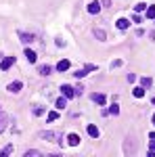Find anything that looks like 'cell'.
<instances>
[{
	"label": "cell",
	"instance_id": "8fae6325",
	"mask_svg": "<svg viewBox=\"0 0 155 157\" xmlns=\"http://www.w3.org/2000/svg\"><path fill=\"white\" fill-rule=\"evenodd\" d=\"M67 145L69 147H78L80 145V136H78V134H67Z\"/></svg>",
	"mask_w": 155,
	"mask_h": 157
},
{
	"label": "cell",
	"instance_id": "e0dca14e",
	"mask_svg": "<svg viewBox=\"0 0 155 157\" xmlns=\"http://www.w3.org/2000/svg\"><path fill=\"white\" fill-rule=\"evenodd\" d=\"M132 94H134L136 98H143V97H145V88H143V86H138V88H134V90H132Z\"/></svg>",
	"mask_w": 155,
	"mask_h": 157
},
{
	"label": "cell",
	"instance_id": "9a60e30c",
	"mask_svg": "<svg viewBox=\"0 0 155 157\" xmlns=\"http://www.w3.org/2000/svg\"><path fill=\"white\" fill-rule=\"evenodd\" d=\"M38 73H40V75H50V73H52V67H50V65H40V67H38Z\"/></svg>",
	"mask_w": 155,
	"mask_h": 157
},
{
	"label": "cell",
	"instance_id": "277c9868",
	"mask_svg": "<svg viewBox=\"0 0 155 157\" xmlns=\"http://www.w3.org/2000/svg\"><path fill=\"white\" fill-rule=\"evenodd\" d=\"M38 136H40V138H46V140H50V143H52V140H57V138H61V134H57V132H48V130H42V132L38 134Z\"/></svg>",
	"mask_w": 155,
	"mask_h": 157
},
{
	"label": "cell",
	"instance_id": "484cf974",
	"mask_svg": "<svg viewBox=\"0 0 155 157\" xmlns=\"http://www.w3.org/2000/svg\"><path fill=\"white\" fill-rule=\"evenodd\" d=\"M44 113V107H34V115H42Z\"/></svg>",
	"mask_w": 155,
	"mask_h": 157
},
{
	"label": "cell",
	"instance_id": "7a4b0ae2",
	"mask_svg": "<svg viewBox=\"0 0 155 157\" xmlns=\"http://www.w3.org/2000/svg\"><path fill=\"white\" fill-rule=\"evenodd\" d=\"M90 98L95 101L96 105H101V107H105V103H107V94H103V92H92Z\"/></svg>",
	"mask_w": 155,
	"mask_h": 157
},
{
	"label": "cell",
	"instance_id": "ba28073f",
	"mask_svg": "<svg viewBox=\"0 0 155 157\" xmlns=\"http://www.w3.org/2000/svg\"><path fill=\"white\" fill-rule=\"evenodd\" d=\"M17 36L21 38V42H25V44H29V42H34V40H36L34 34H27V32H17Z\"/></svg>",
	"mask_w": 155,
	"mask_h": 157
},
{
	"label": "cell",
	"instance_id": "44dd1931",
	"mask_svg": "<svg viewBox=\"0 0 155 157\" xmlns=\"http://www.w3.org/2000/svg\"><path fill=\"white\" fill-rule=\"evenodd\" d=\"M40 155H42V153H40L38 149H32V151H27V153H25V157H40Z\"/></svg>",
	"mask_w": 155,
	"mask_h": 157
},
{
	"label": "cell",
	"instance_id": "7402d4cb",
	"mask_svg": "<svg viewBox=\"0 0 155 157\" xmlns=\"http://www.w3.org/2000/svg\"><path fill=\"white\" fill-rule=\"evenodd\" d=\"M147 17H149V19H155V4H151V6L147 9Z\"/></svg>",
	"mask_w": 155,
	"mask_h": 157
},
{
	"label": "cell",
	"instance_id": "f1b7e54d",
	"mask_svg": "<svg viewBox=\"0 0 155 157\" xmlns=\"http://www.w3.org/2000/svg\"><path fill=\"white\" fill-rule=\"evenodd\" d=\"M149 149H151V151H155V140H151V138H149Z\"/></svg>",
	"mask_w": 155,
	"mask_h": 157
},
{
	"label": "cell",
	"instance_id": "52a82bcc",
	"mask_svg": "<svg viewBox=\"0 0 155 157\" xmlns=\"http://www.w3.org/2000/svg\"><path fill=\"white\" fill-rule=\"evenodd\" d=\"M101 9H103V6H101V2H99V0H92V2L88 4V13H90V15H96V13H101Z\"/></svg>",
	"mask_w": 155,
	"mask_h": 157
},
{
	"label": "cell",
	"instance_id": "8992f818",
	"mask_svg": "<svg viewBox=\"0 0 155 157\" xmlns=\"http://www.w3.org/2000/svg\"><path fill=\"white\" fill-rule=\"evenodd\" d=\"M21 88H23L21 82H11V84L6 86V90H9L11 94H19V92H21Z\"/></svg>",
	"mask_w": 155,
	"mask_h": 157
},
{
	"label": "cell",
	"instance_id": "d6986e66",
	"mask_svg": "<svg viewBox=\"0 0 155 157\" xmlns=\"http://www.w3.org/2000/svg\"><path fill=\"white\" fill-rule=\"evenodd\" d=\"M109 113H111V115H118V113H119V107H118V101H115V103H113V105H109Z\"/></svg>",
	"mask_w": 155,
	"mask_h": 157
},
{
	"label": "cell",
	"instance_id": "30bf717a",
	"mask_svg": "<svg viewBox=\"0 0 155 157\" xmlns=\"http://www.w3.org/2000/svg\"><path fill=\"white\" fill-rule=\"evenodd\" d=\"M69 67H72V63H69L67 59H61L59 63H57V71H67Z\"/></svg>",
	"mask_w": 155,
	"mask_h": 157
},
{
	"label": "cell",
	"instance_id": "3957f363",
	"mask_svg": "<svg viewBox=\"0 0 155 157\" xmlns=\"http://www.w3.org/2000/svg\"><path fill=\"white\" fill-rule=\"evenodd\" d=\"M13 63H15V57H4V59L0 61V69L2 71H9L13 67Z\"/></svg>",
	"mask_w": 155,
	"mask_h": 157
},
{
	"label": "cell",
	"instance_id": "2e32d148",
	"mask_svg": "<svg viewBox=\"0 0 155 157\" xmlns=\"http://www.w3.org/2000/svg\"><path fill=\"white\" fill-rule=\"evenodd\" d=\"M118 29H128V25H130V21L128 19H118Z\"/></svg>",
	"mask_w": 155,
	"mask_h": 157
},
{
	"label": "cell",
	"instance_id": "f546056e",
	"mask_svg": "<svg viewBox=\"0 0 155 157\" xmlns=\"http://www.w3.org/2000/svg\"><path fill=\"white\" fill-rule=\"evenodd\" d=\"M153 126H155V115H153Z\"/></svg>",
	"mask_w": 155,
	"mask_h": 157
},
{
	"label": "cell",
	"instance_id": "4316f807",
	"mask_svg": "<svg viewBox=\"0 0 155 157\" xmlns=\"http://www.w3.org/2000/svg\"><path fill=\"white\" fill-rule=\"evenodd\" d=\"M73 90H76V94H82V92H84V86H76Z\"/></svg>",
	"mask_w": 155,
	"mask_h": 157
},
{
	"label": "cell",
	"instance_id": "4fadbf2b",
	"mask_svg": "<svg viewBox=\"0 0 155 157\" xmlns=\"http://www.w3.org/2000/svg\"><path fill=\"white\" fill-rule=\"evenodd\" d=\"M9 126V115L6 113H0V132H4Z\"/></svg>",
	"mask_w": 155,
	"mask_h": 157
},
{
	"label": "cell",
	"instance_id": "6da1fadb",
	"mask_svg": "<svg viewBox=\"0 0 155 157\" xmlns=\"http://www.w3.org/2000/svg\"><path fill=\"white\" fill-rule=\"evenodd\" d=\"M124 153H126V155H132V153H136V138H132V136H128V138H126Z\"/></svg>",
	"mask_w": 155,
	"mask_h": 157
},
{
	"label": "cell",
	"instance_id": "d4e9b609",
	"mask_svg": "<svg viewBox=\"0 0 155 157\" xmlns=\"http://www.w3.org/2000/svg\"><path fill=\"white\" fill-rule=\"evenodd\" d=\"M145 9H147V4H145V2H138V4L134 6V11H136V13H143Z\"/></svg>",
	"mask_w": 155,
	"mask_h": 157
},
{
	"label": "cell",
	"instance_id": "4dcf8cb0",
	"mask_svg": "<svg viewBox=\"0 0 155 157\" xmlns=\"http://www.w3.org/2000/svg\"><path fill=\"white\" fill-rule=\"evenodd\" d=\"M153 105H155V98H153Z\"/></svg>",
	"mask_w": 155,
	"mask_h": 157
},
{
	"label": "cell",
	"instance_id": "ac0fdd59",
	"mask_svg": "<svg viewBox=\"0 0 155 157\" xmlns=\"http://www.w3.org/2000/svg\"><path fill=\"white\" fill-rule=\"evenodd\" d=\"M65 105H67V98H65V97L57 98V103H55V107H57V109H65Z\"/></svg>",
	"mask_w": 155,
	"mask_h": 157
},
{
	"label": "cell",
	"instance_id": "cb8c5ba5",
	"mask_svg": "<svg viewBox=\"0 0 155 157\" xmlns=\"http://www.w3.org/2000/svg\"><path fill=\"white\" fill-rule=\"evenodd\" d=\"M11 153H13V147L9 145V147H4V149L0 151V157H4V155H11Z\"/></svg>",
	"mask_w": 155,
	"mask_h": 157
},
{
	"label": "cell",
	"instance_id": "603a6c76",
	"mask_svg": "<svg viewBox=\"0 0 155 157\" xmlns=\"http://www.w3.org/2000/svg\"><path fill=\"white\" fill-rule=\"evenodd\" d=\"M46 117H48V124H50V121H55L57 117H59V113H57V111H48V115H46Z\"/></svg>",
	"mask_w": 155,
	"mask_h": 157
},
{
	"label": "cell",
	"instance_id": "9c48e42d",
	"mask_svg": "<svg viewBox=\"0 0 155 157\" xmlns=\"http://www.w3.org/2000/svg\"><path fill=\"white\" fill-rule=\"evenodd\" d=\"M92 34H95V38H96V40H101V42H103V40H107V32H105V29H101V27H95V29H92Z\"/></svg>",
	"mask_w": 155,
	"mask_h": 157
},
{
	"label": "cell",
	"instance_id": "83f0119b",
	"mask_svg": "<svg viewBox=\"0 0 155 157\" xmlns=\"http://www.w3.org/2000/svg\"><path fill=\"white\" fill-rule=\"evenodd\" d=\"M109 4H111V0H101V6H103V9H105V6H109Z\"/></svg>",
	"mask_w": 155,
	"mask_h": 157
},
{
	"label": "cell",
	"instance_id": "5b68a950",
	"mask_svg": "<svg viewBox=\"0 0 155 157\" xmlns=\"http://www.w3.org/2000/svg\"><path fill=\"white\" fill-rule=\"evenodd\" d=\"M61 94H63L65 98H73V97H76V90H73L72 86L63 84V86H61Z\"/></svg>",
	"mask_w": 155,
	"mask_h": 157
},
{
	"label": "cell",
	"instance_id": "5bb4252c",
	"mask_svg": "<svg viewBox=\"0 0 155 157\" xmlns=\"http://www.w3.org/2000/svg\"><path fill=\"white\" fill-rule=\"evenodd\" d=\"M86 132H88V136H92V138H99V128H96L95 124H90V126L86 128Z\"/></svg>",
	"mask_w": 155,
	"mask_h": 157
},
{
	"label": "cell",
	"instance_id": "7c38bea8",
	"mask_svg": "<svg viewBox=\"0 0 155 157\" xmlns=\"http://www.w3.org/2000/svg\"><path fill=\"white\" fill-rule=\"evenodd\" d=\"M25 59L29 61V63H36V61H38V55L32 48H25Z\"/></svg>",
	"mask_w": 155,
	"mask_h": 157
},
{
	"label": "cell",
	"instance_id": "ffe728a7",
	"mask_svg": "<svg viewBox=\"0 0 155 157\" xmlns=\"http://www.w3.org/2000/svg\"><path fill=\"white\" fill-rule=\"evenodd\" d=\"M151 84H153V80H151V78H143V80H141V86H143V88H149Z\"/></svg>",
	"mask_w": 155,
	"mask_h": 157
}]
</instances>
